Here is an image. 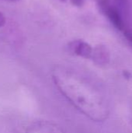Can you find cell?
I'll return each instance as SVG.
<instances>
[{
	"label": "cell",
	"mask_w": 132,
	"mask_h": 133,
	"mask_svg": "<svg viewBox=\"0 0 132 133\" xmlns=\"http://www.w3.org/2000/svg\"><path fill=\"white\" fill-rule=\"evenodd\" d=\"M51 76L58 90L81 114L96 122L107 119L108 102L93 80L66 67H56Z\"/></svg>",
	"instance_id": "1"
},
{
	"label": "cell",
	"mask_w": 132,
	"mask_h": 133,
	"mask_svg": "<svg viewBox=\"0 0 132 133\" xmlns=\"http://www.w3.org/2000/svg\"><path fill=\"white\" fill-rule=\"evenodd\" d=\"M99 5L101 11L109 19L112 24L120 31L125 33L127 30L120 9L108 0H100Z\"/></svg>",
	"instance_id": "2"
},
{
	"label": "cell",
	"mask_w": 132,
	"mask_h": 133,
	"mask_svg": "<svg viewBox=\"0 0 132 133\" xmlns=\"http://www.w3.org/2000/svg\"><path fill=\"white\" fill-rule=\"evenodd\" d=\"M25 133H66L61 127L48 121H36L30 123Z\"/></svg>",
	"instance_id": "3"
},
{
	"label": "cell",
	"mask_w": 132,
	"mask_h": 133,
	"mask_svg": "<svg viewBox=\"0 0 132 133\" xmlns=\"http://www.w3.org/2000/svg\"><path fill=\"white\" fill-rule=\"evenodd\" d=\"M69 51L79 57L84 58H92L93 48L86 41L82 40H77L71 42L68 46Z\"/></svg>",
	"instance_id": "4"
},
{
	"label": "cell",
	"mask_w": 132,
	"mask_h": 133,
	"mask_svg": "<svg viewBox=\"0 0 132 133\" xmlns=\"http://www.w3.org/2000/svg\"><path fill=\"white\" fill-rule=\"evenodd\" d=\"M71 2L75 6H81L83 4L84 0H70Z\"/></svg>",
	"instance_id": "5"
},
{
	"label": "cell",
	"mask_w": 132,
	"mask_h": 133,
	"mask_svg": "<svg viewBox=\"0 0 132 133\" xmlns=\"http://www.w3.org/2000/svg\"><path fill=\"white\" fill-rule=\"evenodd\" d=\"M5 23V17L2 12H0V27L3 26Z\"/></svg>",
	"instance_id": "6"
},
{
	"label": "cell",
	"mask_w": 132,
	"mask_h": 133,
	"mask_svg": "<svg viewBox=\"0 0 132 133\" xmlns=\"http://www.w3.org/2000/svg\"><path fill=\"white\" fill-rule=\"evenodd\" d=\"M61 1H66V0H61Z\"/></svg>",
	"instance_id": "7"
}]
</instances>
